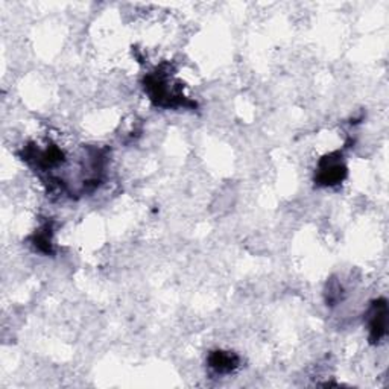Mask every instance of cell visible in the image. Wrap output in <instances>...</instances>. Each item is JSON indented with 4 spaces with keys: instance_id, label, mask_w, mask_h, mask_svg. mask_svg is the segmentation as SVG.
<instances>
[{
    "instance_id": "1",
    "label": "cell",
    "mask_w": 389,
    "mask_h": 389,
    "mask_svg": "<svg viewBox=\"0 0 389 389\" xmlns=\"http://www.w3.org/2000/svg\"><path fill=\"white\" fill-rule=\"evenodd\" d=\"M388 307L383 300H378L369 310V335L373 342H378L386 333Z\"/></svg>"
},
{
    "instance_id": "2",
    "label": "cell",
    "mask_w": 389,
    "mask_h": 389,
    "mask_svg": "<svg viewBox=\"0 0 389 389\" xmlns=\"http://www.w3.org/2000/svg\"><path fill=\"white\" fill-rule=\"evenodd\" d=\"M347 169L342 163L339 160H333L327 157L326 160L321 161L319 164V173H318V181L323 186H333L345 178Z\"/></svg>"
},
{
    "instance_id": "3",
    "label": "cell",
    "mask_w": 389,
    "mask_h": 389,
    "mask_svg": "<svg viewBox=\"0 0 389 389\" xmlns=\"http://www.w3.org/2000/svg\"><path fill=\"white\" fill-rule=\"evenodd\" d=\"M210 366L219 374H228L239 366V357L230 352H213L209 357Z\"/></svg>"
}]
</instances>
